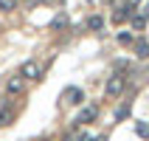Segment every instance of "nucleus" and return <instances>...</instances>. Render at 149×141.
Returning a JSON list of instances; mask_svg holds the SVG:
<instances>
[{"label": "nucleus", "mask_w": 149, "mask_h": 141, "mask_svg": "<svg viewBox=\"0 0 149 141\" xmlns=\"http://www.w3.org/2000/svg\"><path fill=\"white\" fill-rule=\"evenodd\" d=\"M70 141H93V135H87V133H76Z\"/></svg>", "instance_id": "nucleus-16"}, {"label": "nucleus", "mask_w": 149, "mask_h": 141, "mask_svg": "<svg viewBox=\"0 0 149 141\" xmlns=\"http://www.w3.org/2000/svg\"><path fill=\"white\" fill-rule=\"evenodd\" d=\"M104 28V17L101 14H90L87 17V31H101Z\"/></svg>", "instance_id": "nucleus-8"}, {"label": "nucleus", "mask_w": 149, "mask_h": 141, "mask_svg": "<svg viewBox=\"0 0 149 141\" xmlns=\"http://www.w3.org/2000/svg\"><path fill=\"white\" fill-rule=\"evenodd\" d=\"M130 102H124V105H121V107H116V121H124V119H130Z\"/></svg>", "instance_id": "nucleus-11"}, {"label": "nucleus", "mask_w": 149, "mask_h": 141, "mask_svg": "<svg viewBox=\"0 0 149 141\" xmlns=\"http://www.w3.org/2000/svg\"><path fill=\"white\" fill-rule=\"evenodd\" d=\"M135 57L138 59H149V42L146 40H135Z\"/></svg>", "instance_id": "nucleus-9"}, {"label": "nucleus", "mask_w": 149, "mask_h": 141, "mask_svg": "<svg viewBox=\"0 0 149 141\" xmlns=\"http://www.w3.org/2000/svg\"><path fill=\"white\" fill-rule=\"evenodd\" d=\"M37 3H42V0H25V6H28V8H34Z\"/></svg>", "instance_id": "nucleus-18"}, {"label": "nucleus", "mask_w": 149, "mask_h": 141, "mask_svg": "<svg viewBox=\"0 0 149 141\" xmlns=\"http://www.w3.org/2000/svg\"><path fill=\"white\" fill-rule=\"evenodd\" d=\"M42 141H45V138H42Z\"/></svg>", "instance_id": "nucleus-21"}, {"label": "nucleus", "mask_w": 149, "mask_h": 141, "mask_svg": "<svg viewBox=\"0 0 149 141\" xmlns=\"http://www.w3.org/2000/svg\"><path fill=\"white\" fill-rule=\"evenodd\" d=\"M143 17H149V3H146V6H143Z\"/></svg>", "instance_id": "nucleus-20"}, {"label": "nucleus", "mask_w": 149, "mask_h": 141, "mask_svg": "<svg viewBox=\"0 0 149 141\" xmlns=\"http://www.w3.org/2000/svg\"><path fill=\"white\" fill-rule=\"evenodd\" d=\"M138 3H141V0H127V6L132 8V11H135V6H138Z\"/></svg>", "instance_id": "nucleus-17"}, {"label": "nucleus", "mask_w": 149, "mask_h": 141, "mask_svg": "<svg viewBox=\"0 0 149 141\" xmlns=\"http://www.w3.org/2000/svg\"><path fill=\"white\" fill-rule=\"evenodd\" d=\"M93 119H99V105H87V107H82V113L76 116V124H90Z\"/></svg>", "instance_id": "nucleus-4"}, {"label": "nucleus", "mask_w": 149, "mask_h": 141, "mask_svg": "<svg viewBox=\"0 0 149 141\" xmlns=\"http://www.w3.org/2000/svg\"><path fill=\"white\" fill-rule=\"evenodd\" d=\"M135 133L141 135V138H149V124H143V121H135Z\"/></svg>", "instance_id": "nucleus-13"}, {"label": "nucleus", "mask_w": 149, "mask_h": 141, "mask_svg": "<svg viewBox=\"0 0 149 141\" xmlns=\"http://www.w3.org/2000/svg\"><path fill=\"white\" fill-rule=\"evenodd\" d=\"M130 20H132V28H135V31H141L143 25H146V17H143V14H132Z\"/></svg>", "instance_id": "nucleus-12"}, {"label": "nucleus", "mask_w": 149, "mask_h": 141, "mask_svg": "<svg viewBox=\"0 0 149 141\" xmlns=\"http://www.w3.org/2000/svg\"><path fill=\"white\" fill-rule=\"evenodd\" d=\"M65 25H68V14H65V11H59V14L51 20V31H62Z\"/></svg>", "instance_id": "nucleus-10"}, {"label": "nucleus", "mask_w": 149, "mask_h": 141, "mask_svg": "<svg viewBox=\"0 0 149 141\" xmlns=\"http://www.w3.org/2000/svg\"><path fill=\"white\" fill-rule=\"evenodd\" d=\"M62 102H65V105H82V102H84L82 88H65V93H62Z\"/></svg>", "instance_id": "nucleus-5"}, {"label": "nucleus", "mask_w": 149, "mask_h": 141, "mask_svg": "<svg viewBox=\"0 0 149 141\" xmlns=\"http://www.w3.org/2000/svg\"><path fill=\"white\" fill-rule=\"evenodd\" d=\"M11 121H14V107H6L3 105L0 107V127H8Z\"/></svg>", "instance_id": "nucleus-7"}, {"label": "nucleus", "mask_w": 149, "mask_h": 141, "mask_svg": "<svg viewBox=\"0 0 149 141\" xmlns=\"http://www.w3.org/2000/svg\"><path fill=\"white\" fill-rule=\"evenodd\" d=\"M20 76H23L25 82L28 79H42V68L34 62V59H28V62H23V68H20Z\"/></svg>", "instance_id": "nucleus-2"}, {"label": "nucleus", "mask_w": 149, "mask_h": 141, "mask_svg": "<svg viewBox=\"0 0 149 141\" xmlns=\"http://www.w3.org/2000/svg\"><path fill=\"white\" fill-rule=\"evenodd\" d=\"M17 0H0V11H14Z\"/></svg>", "instance_id": "nucleus-14"}, {"label": "nucleus", "mask_w": 149, "mask_h": 141, "mask_svg": "<svg viewBox=\"0 0 149 141\" xmlns=\"http://www.w3.org/2000/svg\"><path fill=\"white\" fill-rule=\"evenodd\" d=\"M116 37H118V42H121V45H130V42H132V34H130V31H118Z\"/></svg>", "instance_id": "nucleus-15"}, {"label": "nucleus", "mask_w": 149, "mask_h": 141, "mask_svg": "<svg viewBox=\"0 0 149 141\" xmlns=\"http://www.w3.org/2000/svg\"><path fill=\"white\" fill-rule=\"evenodd\" d=\"M124 88H127V76H124V74H113V76L107 79V85H104V90H107L110 99L121 96V93H124Z\"/></svg>", "instance_id": "nucleus-1"}, {"label": "nucleus", "mask_w": 149, "mask_h": 141, "mask_svg": "<svg viewBox=\"0 0 149 141\" xmlns=\"http://www.w3.org/2000/svg\"><path fill=\"white\" fill-rule=\"evenodd\" d=\"M93 141H107V135H96V138H93Z\"/></svg>", "instance_id": "nucleus-19"}, {"label": "nucleus", "mask_w": 149, "mask_h": 141, "mask_svg": "<svg viewBox=\"0 0 149 141\" xmlns=\"http://www.w3.org/2000/svg\"><path fill=\"white\" fill-rule=\"evenodd\" d=\"M130 17H132V8L124 3V6H116V11H113V23H116V25L118 23H127Z\"/></svg>", "instance_id": "nucleus-6"}, {"label": "nucleus", "mask_w": 149, "mask_h": 141, "mask_svg": "<svg viewBox=\"0 0 149 141\" xmlns=\"http://www.w3.org/2000/svg\"><path fill=\"white\" fill-rule=\"evenodd\" d=\"M23 90H25V79L20 74H14V76L6 79V93H8V96H20Z\"/></svg>", "instance_id": "nucleus-3"}]
</instances>
